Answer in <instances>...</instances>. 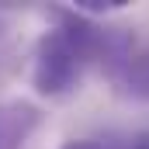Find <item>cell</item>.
Returning <instances> with one entry per match:
<instances>
[{"instance_id":"cell-1","label":"cell","mask_w":149,"mask_h":149,"mask_svg":"<svg viewBox=\"0 0 149 149\" xmlns=\"http://www.w3.org/2000/svg\"><path fill=\"white\" fill-rule=\"evenodd\" d=\"M108 76L121 97L149 104V42L132 38V45L125 49V56L118 59V66Z\"/></svg>"},{"instance_id":"cell-2","label":"cell","mask_w":149,"mask_h":149,"mask_svg":"<svg viewBox=\"0 0 149 149\" xmlns=\"http://www.w3.org/2000/svg\"><path fill=\"white\" fill-rule=\"evenodd\" d=\"M42 108L24 97L0 101V149H24L28 139L42 128Z\"/></svg>"},{"instance_id":"cell-3","label":"cell","mask_w":149,"mask_h":149,"mask_svg":"<svg viewBox=\"0 0 149 149\" xmlns=\"http://www.w3.org/2000/svg\"><path fill=\"white\" fill-rule=\"evenodd\" d=\"M63 149H108V146L97 139H70V142H63Z\"/></svg>"}]
</instances>
